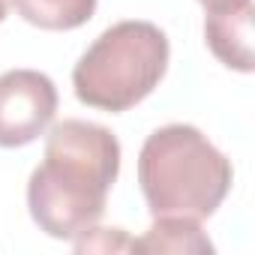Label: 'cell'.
Segmentation results:
<instances>
[{
	"label": "cell",
	"instance_id": "1",
	"mask_svg": "<svg viewBox=\"0 0 255 255\" xmlns=\"http://www.w3.org/2000/svg\"><path fill=\"white\" fill-rule=\"evenodd\" d=\"M120 174V141L90 120H60L45 138V156L27 180V210L39 231L75 240L93 228Z\"/></svg>",
	"mask_w": 255,
	"mask_h": 255
},
{
	"label": "cell",
	"instance_id": "2",
	"mask_svg": "<svg viewBox=\"0 0 255 255\" xmlns=\"http://www.w3.org/2000/svg\"><path fill=\"white\" fill-rule=\"evenodd\" d=\"M138 183L153 216H192L201 222L225 201L234 168L201 129L168 123L141 144Z\"/></svg>",
	"mask_w": 255,
	"mask_h": 255
},
{
	"label": "cell",
	"instance_id": "3",
	"mask_svg": "<svg viewBox=\"0 0 255 255\" xmlns=\"http://www.w3.org/2000/svg\"><path fill=\"white\" fill-rule=\"evenodd\" d=\"M168 57V36L153 21H117L78 57L72 69L75 96L99 111H129L156 90Z\"/></svg>",
	"mask_w": 255,
	"mask_h": 255
},
{
	"label": "cell",
	"instance_id": "4",
	"mask_svg": "<svg viewBox=\"0 0 255 255\" xmlns=\"http://www.w3.org/2000/svg\"><path fill=\"white\" fill-rule=\"evenodd\" d=\"M57 87L39 69H9L0 75V147L36 141L54 120Z\"/></svg>",
	"mask_w": 255,
	"mask_h": 255
},
{
	"label": "cell",
	"instance_id": "5",
	"mask_svg": "<svg viewBox=\"0 0 255 255\" xmlns=\"http://www.w3.org/2000/svg\"><path fill=\"white\" fill-rule=\"evenodd\" d=\"M204 39L219 63L237 72H252V0L204 6Z\"/></svg>",
	"mask_w": 255,
	"mask_h": 255
},
{
	"label": "cell",
	"instance_id": "6",
	"mask_svg": "<svg viewBox=\"0 0 255 255\" xmlns=\"http://www.w3.org/2000/svg\"><path fill=\"white\" fill-rule=\"evenodd\" d=\"M132 252H189L204 255L213 252L210 237L201 231L192 216H153V225L144 237L132 240Z\"/></svg>",
	"mask_w": 255,
	"mask_h": 255
},
{
	"label": "cell",
	"instance_id": "7",
	"mask_svg": "<svg viewBox=\"0 0 255 255\" xmlns=\"http://www.w3.org/2000/svg\"><path fill=\"white\" fill-rule=\"evenodd\" d=\"M18 15L42 30H75L96 12V0H12Z\"/></svg>",
	"mask_w": 255,
	"mask_h": 255
},
{
	"label": "cell",
	"instance_id": "8",
	"mask_svg": "<svg viewBox=\"0 0 255 255\" xmlns=\"http://www.w3.org/2000/svg\"><path fill=\"white\" fill-rule=\"evenodd\" d=\"M90 234H81L75 237V249L78 252H90V249H102V252H111V249H132V240H126L123 228H87Z\"/></svg>",
	"mask_w": 255,
	"mask_h": 255
},
{
	"label": "cell",
	"instance_id": "9",
	"mask_svg": "<svg viewBox=\"0 0 255 255\" xmlns=\"http://www.w3.org/2000/svg\"><path fill=\"white\" fill-rule=\"evenodd\" d=\"M9 6H12V0H0V21L9 15Z\"/></svg>",
	"mask_w": 255,
	"mask_h": 255
},
{
	"label": "cell",
	"instance_id": "10",
	"mask_svg": "<svg viewBox=\"0 0 255 255\" xmlns=\"http://www.w3.org/2000/svg\"><path fill=\"white\" fill-rule=\"evenodd\" d=\"M198 3H204V6H216V3H225V0H198Z\"/></svg>",
	"mask_w": 255,
	"mask_h": 255
}]
</instances>
